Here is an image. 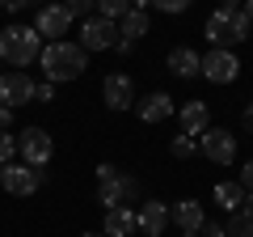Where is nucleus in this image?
<instances>
[{"label":"nucleus","mask_w":253,"mask_h":237,"mask_svg":"<svg viewBox=\"0 0 253 237\" xmlns=\"http://www.w3.org/2000/svg\"><path fill=\"white\" fill-rule=\"evenodd\" d=\"M38 59H42V81H51V85H68L76 76H84V68H89V51L81 43H68V38L46 43L38 51Z\"/></svg>","instance_id":"obj_1"},{"label":"nucleus","mask_w":253,"mask_h":237,"mask_svg":"<svg viewBox=\"0 0 253 237\" xmlns=\"http://www.w3.org/2000/svg\"><path fill=\"white\" fill-rule=\"evenodd\" d=\"M38 51H42V34L34 26H4L0 30V64H13L21 72V68H30L38 59Z\"/></svg>","instance_id":"obj_2"},{"label":"nucleus","mask_w":253,"mask_h":237,"mask_svg":"<svg viewBox=\"0 0 253 237\" xmlns=\"http://www.w3.org/2000/svg\"><path fill=\"white\" fill-rule=\"evenodd\" d=\"M139 199V182L131 174L114 170V165H97V203L101 208H114V203H135Z\"/></svg>","instance_id":"obj_3"},{"label":"nucleus","mask_w":253,"mask_h":237,"mask_svg":"<svg viewBox=\"0 0 253 237\" xmlns=\"http://www.w3.org/2000/svg\"><path fill=\"white\" fill-rule=\"evenodd\" d=\"M199 76H207L211 85H232L241 76V59L228 47H211L207 55H199Z\"/></svg>","instance_id":"obj_4"},{"label":"nucleus","mask_w":253,"mask_h":237,"mask_svg":"<svg viewBox=\"0 0 253 237\" xmlns=\"http://www.w3.org/2000/svg\"><path fill=\"white\" fill-rule=\"evenodd\" d=\"M17 153H21V161H26V165L46 170V165H51V157H55V140L46 136L42 127H26V131L17 136Z\"/></svg>","instance_id":"obj_5"},{"label":"nucleus","mask_w":253,"mask_h":237,"mask_svg":"<svg viewBox=\"0 0 253 237\" xmlns=\"http://www.w3.org/2000/svg\"><path fill=\"white\" fill-rule=\"evenodd\" d=\"M199 153L207 157L211 165H232L236 161V136L228 127H207L199 136Z\"/></svg>","instance_id":"obj_6"},{"label":"nucleus","mask_w":253,"mask_h":237,"mask_svg":"<svg viewBox=\"0 0 253 237\" xmlns=\"http://www.w3.org/2000/svg\"><path fill=\"white\" fill-rule=\"evenodd\" d=\"M0 186L9 195H34L42 186V170H34L26 161H9V165H0Z\"/></svg>","instance_id":"obj_7"},{"label":"nucleus","mask_w":253,"mask_h":237,"mask_svg":"<svg viewBox=\"0 0 253 237\" xmlns=\"http://www.w3.org/2000/svg\"><path fill=\"white\" fill-rule=\"evenodd\" d=\"M26 102H34V81H30L26 72H0V106H26Z\"/></svg>","instance_id":"obj_8"},{"label":"nucleus","mask_w":253,"mask_h":237,"mask_svg":"<svg viewBox=\"0 0 253 237\" xmlns=\"http://www.w3.org/2000/svg\"><path fill=\"white\" fill-rule=\"evenodd\" d=\"M118 38V26L106 17H84L81 21V47L84 51H110Z\"/></svg>","instance_id":"obj_9"},{"label":"nucleus","mask_w":253,"mask_h":237,"mask_svg":"<svg viewBox=\"0 0 253 237\" xmlns=\"http://www.w3.org/2000/svg\"><path fill=\"white\" fill-rule=\"evenodd\" d=\"M101 98H106V106L110 110H131L135 106V81L126 72H114V76H106V85H101Z\"/></svg>","instance_id":"obj_10"},{"label":"nucleus","mask_w":253,"mask_h":237,"mask_svg":"<svg viewBox=\"0 0 253 237\" xmlns=\"http://www.w3.org/2000/svg\"><path fill=\"white\" fill-rule=\"evenodd\" d=\"M34 30L42 38H63L68 34V30H72V13L63 9V4H42V9H38V17H34Z\"/></svg>","instance_id":"obj_11"},{"label":"nucleus","mask_w":253,"mask_h":237,"mask_svg":"<svg viewBox=\"0 0 253 237\" xmlns=\"http://www.w3.org/2000/svg\"><path fill=\"white\" fill-rule=\"evenodd\" d=\"M135 229H144V237H161L165 229H169V203L144 199L135 208Z\"/></svg>","instance_id":"obj_12"},{"label":"nucleus","mask_w":253,"mask_h":237,"mask_svg":"<svg viewBox=\"0 0 253 237\" xmlns=\"http://www.w3.org/2000/svg\"><path fill=\"white\" fill-rule=\"evenodd\" d=\"M203 220H207V212H203L199 199H177V203L169 208V225H177L186 237H199Z\"/></svg>","instance_id":"obj_13"},{"label":"nucleus","mask_w":253,"mask_h":237,"mask_svg":"<svg viewBox=\"0 0 253 237\" xmlns=\"http://www.w3.org/2000/svg\"><path fill=\"white\" fill-rule=\"evenodd\" d=\"M139 115V123H165V118H173V110H177V102L169 98V93H148L144 102H135V106H131Z\"/></svg>","instance_id":"obj_14"},{"label":"nucleus","mask_w":253,"mask_h":237,"mask_svg":"<svg viewBox=\"0 0 253 237\" xmlns=\"http://www.w3.org/2000/svg\"><path fill=\"white\" fill-rule=\"evenodd\" d=\"M177 118H181V136H194V140H199L203 131L211 127V106H207V102H199V98H190L186 106L177 110Z\"/></svg>","instance_id":"obj_15"},{"label":"nucleus","mask_w":253,"mask_h":237,"mask_svg":"<svg viewBox=\"0 0 253 237\" xmlns=\"http://www.w3.org/2000/svg\"><path fill=\"white\" fill-rule=\"evenodd\" d=\"M101 233H106V237H131V233H139V229H135V208H131V203H114V208H106Z\"/></svg>","instance_id":"obj_16"},{"label":"nucleus","mask_w":253,"mask_h":237,"mask_svg":"<svg viewBox=\"0 0 253 237\" xmlns=\"http://www.w3.org/2000/svg\"><path fill=\"white\" fill-rule=\"evenodd\" d=\"M236 13H241V9H236ZM203 34H207V43L211 47H228V51H232V47H236V34H232V13H211V17H207V26H203Z\"/></svg>","instance_id":"obj_17"},{"label":"nucleus","mask_w":253,"mask_h":237,"mask_svg":"<svg viewBox=\"0 0 253 237\" xmlns=\"http://www.w3.org/2000/svg\"><path fill=\"white\" fill-rule=\"evenodd\" d=\"M169 72L190 81V76H199V51H190V47H173L169 51Z\"/></svg>","instance_id":"obj_18"},{"label":"nucleus","mask_w":253,"mask_h":237,"mask_svg":"<svg viewBox=\"0 0 253 237\" xmlns=\"http://www.w3.org/2000/svg\"><path fill=\"white\" fill-rule=\"evenodd\" d=\"M118 34L131 38V43H139V38L148 34V13H144V9H126L123 21H118Z\"/></svg>","instance_id":"obj_19"},{"label":"nucleus","mask_w":253,"mask_h":237,"mask_svg":"<svg viewBox=\"0 0 253 237\" xmlns=\"http://www.w3.org/2000/svg\"><path fill=\"white\" fill-rule=\"evenodd\" d=\"M245 195H249V191H245L241 182H219L215 191H211V199H215V203H219L224 212H236V208L245 203Z\"/></svg>","instance_id":"obj_20"},{"label":"nucleus","mask_w":253,"mask_h":237,"mask_svg":"<svg viewBox=\"0 0 253 237\" xmlns=\"http://www.w3.org/2000/svg\"><path fill=\"white\" fill-rule=\"evenodd\" d=\"M224 233H228V237H253V216H249V212H241V208H236V212H228Z\"/></svg>","instance_id":"obj_21"},{"label":"nucleus","mask_w":253,"mask_h":237,"mask_svg":"<svg viewBox=\"0 0 253 237\" xmlns=\"http://www.w3.org/2000/svg\"><path fill=\"white\" fill-rule=\"evenodd\" d=\"M169 153L177 157V161H190V157H199V140H194V136H173Z\"/></svg>","instance_id":"obj_22"},{"label":"nucleus","mask_w":253,"mask_h":237,"mask_svg":"<svg viewBox=\"0 0 253 237\" xmlns=\"http://www.w3.org/2000/svg\"><path fill=\"white\" fill-rule=\"evenodd\" d=\"M131 9V4H126V0H97V17H106V21H123V13Z\"/></svg>","instance_id":"obj_23"},{"label":"nucleus","mask_w":253,"mask_h":237,"mask_svg":"<svg viewBox=\"0 0 253 237\" xmlns=\"http://www.w3.org/2000/svg\"><path fill=\"white\" fill-rule=\"evenodd\" d=\"M63 9L72 13V17H93V9H97V0H63Z\"/></svg>","instance_id":"obj_24"},{"label":"nucleus","mask_w":253,"mask_h":237,"mask_svg":"<svg viewBox=\"0 0 253 237\" xmlns=\"http://www.w3.org/2000/svg\"><path fill=\"white\" fill-rule=\"evenodd\" d=\"M13 157H17V136H9V131H0V165H9Z\"/></svg>","instance_id":"obj_25"},{"label":"nucleus","mask_w":253,"mask_h":237,"mask_svg":"<svg viewBox=\"0 0 253 237\" xmlns=\"http://www.w3.org/2000/svg\"><path fill=\"white\" fill-rule=\"evenodd\" d=\"M194 0H152V9H161V13H169V17H177V13H186Z\"/></svg>","instance_id":"obj_26"},{"label":"nucleus","mask_w":253,"mask_h":237,"mask_svg":"<svg viewBox=\"0 0 253 237\" xmlns=\"http://www.w3.org/2000/svg\"><path fill=\"white\" fill-rule=\"evenodd\" d=\"M55 98V85L51 81H34V102H51Z\"/></svg>","instance_id":"obj_27"},{"label":"nucleus","mask_w":253,"mask_h":237,"mask_svg":"<svg viewBox=\"0 0 253 237\" xmlns=\"http://www.w3.org/2000/svg\"><path fill=\"white\" fill-rule=\"evenodd\" d=\"M199 237H228V233H224V225H219V220H203Z\"/></svg>","instance_id":"obj_28"},{"label":"nucleus","mask_w":253,"mask_h":237,"mask_svg":"<svg viewBox=\"0 0 253 237\" xmlns=\"http://www.w3.org/2000/svg\"><path fill=\"white\" fill-rule=\"evenodd\" d=\"M236 182H241L245 191H253V157L245 161V170H241V178H236Z\"/></svg>","instance_id":"obj_29"},{"label":"nucleus","mask_w":253,"mask_h":237,"mask_svg":"<svg viewBox=\"0 0 253 237\" xmlns=\"http://www.w3.org/2000/svg\"><path fill=\"white\" fill-rule=\"evenodd\" d=\"M241 123H245V131L253 136V102H245V110H241Z\"/></svg>","instance_id":"obj_30"},{"label":"nucleus","mask_w":253,"mask_h":237,"mask_svg":"<svg viewBox=\"0 0 253 237\" xmlns=\"http://www.w3.org/2000/svg\"><path fill=\"white\" fill-rule=\"evenodd\" d=\"M0 9H9V13H21V9H30V0H0Z\"/></svg>","instance_id":"obj_31"},{"label":"nucleus","mask_w":253,"mask_h":237,"mask_svg":"<svg viewBox=\"0 0 253 237\" xmlns=\"http://www.w3.org/2000/svg\"><path fill=\"white\" fill-rule=\"evenodd\" d=\"M13 127V106H0V131Z\"/></svg>","instance_id":"obj_32"},{"label":"nucleus","mask_w":253,"mask_h":237,"mask_svg":"<svg viewBox=\"0 0 253 237\" xmlns=\"http://www.w3.org/2000/svg\"><path fill=\"white\" fill-rule=\"evenodd\" d=\"M131 47H135V43H131V38H123V34L114 38V51H118V55H131Z\"/></svg>","instance_id":"obj_33"},{"label":"nucleus","mask_w":253,"mask_h":237,"mask_svg":"<svg viewBox=\"0 0 253 237\" xmlns=\"http://www.w3.org/2000/svg\"><path fill=\"white\" fill-rule=\"evenodd\" d=\"M241 9V0H219V13H236Z\"/></svg>","instance_id":"obj_34"},{"label":"nucleus","mask_w":253,"mask_h":237,"mask_svg":"<svg viewBox=\"0 0 253 237\" xmlns=\"http://www.w3.org/2000/svg\"><path fill=\"white\" fill-rule=\"evenodd\" d=\"M241 13H245V21L253 26V0H241Z\"/></svg>","instance_id":"obj_35"},{"label":"nucleus","mask_w":253,"mask_h":237,"mask_svg":"<svg viewBox=\"0 0 253 237\" xmlns=\"http://www.w3.org/2000/svg\"><path fill=\"white\" fill-rule=\"evenodd\" d=\"M126 4H131V9H144V13H148V4H152V0H126Z\"/></svg>","instance_id":"obj_36"},{"label":"nucleus","mask_w":253,"mask_h":237,"mask_svg":"<svg viewBox=\"0 0 253 237\" xmlns=\"http://www.w3.org/2000/svg\"><path fill=\"white\" fill-rule=\"evenodd\" d=\"M81 237H106V233H81Z\"/></svg>","instance_id":"obj_37"},{"label":"nucleus","mask_w":253,"mask_h":237,"mask_svg":"<svg viewBox=\"0 0 253 237\" xmlns=\"http://www.w3.org/2000/svg\"><path fill=\"white\" fill-rule=\"evenodd\" d=\"M0 72H4V68H0Z\"/></svg>","instance_id":"obj_38"}]
</instances>
